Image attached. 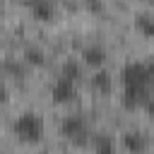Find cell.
I'll return each instance as SVG.
<instances>
[{"instance_id": "6da1fadb", "label": "cell", "mask_w": 154, "mask_h": 154, "mask_svg": "<svg viewBox=\"0 0 154 154\" xmlns=\"http://www.w3.org/2000/svg\"><path fill=\"white\" fill-rule=\"evenodd\" d=\"M12 130H14V135H17L19 140H24V142H38V140L43 137V120H41V116L26 111V113H22V116L14 118Z\"/></svg>"}, {"instance_id": "7a4b0ae2", "label": "cell", "mask_w": 154, "mask_h": 154, "mask_svg": "<svg viewBox=\"0 0 154 154\" xmlns=\"http://www.w3.org/2000/svg\"><path fill=\"white\" fill-rule=\"evenodd\" d=\"M120 79H123V87H130V89H147L152 87V77H149V70L144 65V60H130L123 65L120 70Z\"/></svg>"}, {"instance_id": "3957f363", "label": "cell", "mask_w": 154, "mask_h": 154, "mask_svg": "<svg viewBox=\"0 0 154 154\" xmlns=\"http://www.w3.org/2000/svg\"><path fill=\"white\" fill-rule=\"evenodd\" d=\"M60 130H63V135L67 137V140H72L75 144H84L89 137V132H87V120L82 118V116H67V118H63V123H60Z\"/></svg>"}, {"instance_id": "277c9868", "label": "cell", "mask_w": 154, "mask_h": 154, "mask_svg": "<svg viewBox=\"0 0 154 154\" xmlns=\"http://www.w3.org/2000/svg\"><path fill=\"white\" fill-rule=\"evenodd\" d=\"M72 96H75V82H70L65 77H58L51 87V99L55 103H67V101H72Z\"/></svg>"}, {"instance_id": "5b68a950", "label": "cell", "mask_w": 154, "mask_h": 154, "mask_svg": "<svg viewBox=\"0 0 154 154\" xmlns=\"http://www.w3.org/2000/svg\"><path fill=\"white\" fill-rule=\"evenodd\" d=\"M149 99H152V94H149L147 89H130V87H123L120 101H123L125 108H140V106H144Z\"/></svg>"}, {"instance_id": "8992f818", "label": "cell", "mask_w": 154, "mask_h": 154, "mask_svg": "<svg viewBox=\"0 0 154 154\" xmlns=\"http://www.w3.org/2000/svg\"><path fill=\"white\" fill-rule=\"evenodd\" d=\"M103 60H106V51H103L101 43H89V46L82 48V63L84 65H91V67H99L101 70Z\"/></svg>"}, {"instance_id": "52a82bcc", "label": "cell", "mask_w": 154, "mask_h": 154, "mask_svg": "<svg viewBox=\"0 0 154 154\" xmlns=\"http://www.w3.org/2000/svg\"><path fill=\"white\" fill-rule=\"evenodd\" d=\"M123 147L130 154H142L147 149V137L137 130H128V132H123Z\"/></svg>"}, {"instance_id": "ba28073f", "label": "cell", "mask_w": 154, "mask_h": 154, "mask_svg": "<svg viewBox=\"0 0 154 154\" xmlns=\"http://www.w3.org/2000/svg\"><path fill=\"white\" fill-rule=\"evenodd\" d=\"M91 87H94L96 91H101V94L111 91V87H113V77H111V72H108V70H96V72L91 75Z\"/></svg>"}, {"instance_id": "9c48e42d", "label": "cell", "mask_w": 154, "mask_h": 154, "mask_svg": "<svg viewBox=\"0 0 154 154\" xmlns=\"http://www.w3.org/2000/svg\"><path fill=\"white\" fill-rule=\"evenodd\" d=\"M91 149H94V154H113V140L108 135L99 132L91 137Z\"/></svg>"}, {"instance_id": "30bf717a", "label": "cell", "mask_w": 154, "mask_h": 154, "mask_svg": "<svg viewBox=\"0 0 154 154\" xmlns=\"http://www.w3.org/2000/svg\"><path fill=\"white\" fill-rule=\"evenodd\" d=\"M29 10H31L34 17H38V19H51L53 12H55V5L48 2V0H36V2L29 5Z\"/></svg>"}, {"instance_id": "8fae6325", "label": "cell", "mask_w": 154, "mask_h": 154, "mask_svg": "<svg viewBox=\"0 0 154 154\" xmlns=\"http://www.w3.org/2000/svg\"><path fill=\"white\" fill-rule=\"evenodd\" d=\"M60 77H65V79H70V82H77L79 77H82V63H77V60H65L63 63V67H60Z\"/></svg>"}, {"instance_id": "7c38bea8", "label": "cell", "mask_w": 154, "mask_h": 154, "mask_svg": "<svg viewBox=\"0 0 154 154\" xmlns=\"http://www.w3.org/2000/svg\"><path fill=\"white\" fill-rule=\"evenodd\" d=\"M24 60H26L29 65H43L46 53H43V48H38V46H26V48H24Z\"/></svg>"}, {"instance_id": "4fadbf2b", "label": "cell", "mask_w": 154, "mask_h": 154, "mask_svg": "<svg viewBox=\"0 0 154 154\" xmlns=\"http://www.w3.org/2000/svg\"><path fill=\"white\" fill-rule=\"evenodd\" d=\"M137 29L144 34V36H154V17L152 14H147V12H142V14H137Z\"/></svg>"}, {"instance_id": "5bb4252c", "label": "cell", "mask_w": 154, "mask_h": 154, "mask_svg": "<svg viewBox=\"0 0 154 154\" xmlns=\"http://www.w3.org/2000/svg\"><path fill=\"white\" fill-rule=\"evenodd\" d=\"M5 70H7V72H12V75H17V77L22 75V65H19V63H14V60H10V58L5 60Z\"/></svg>"}, {"instance_id": "9a60e30c", "label": "cell", "mask_w": 154, "mask_h": 154, "mask_svg": "<svg viewBox=\"0 0 154 154\" xmlns=\"http://www.w3.org/2000/svg\"><path fill=\"white\" fill-rule=\"evenodd\" d=\"M144 65H147V70H149V77H152V82H154V58H147V60H144Z\"/></svg>"}, {"instance_id": "2e32d148", "label": "cell", "mask_w": 154, "mask_h": 154, "mask_svg": "<svg viewBox=\"0 0 154 154\" xmlns=\"http://www.w3.org/2000/svg\"><path fill=\"white\" fill-rule=\"evenodd\" d=\"M144 111H147V113H149V116L154 118V96H152V99H149V101L144 103Z\"/></svg>"}, {"instance_id": "e0dca14e", "label": "cell", "mask_w": 154, "mask_h": 154, "mask_svg": "<svg viewBox=\"0 0 154 154\" xmlns=\"http://www.w3.org/2000/svg\"><path fill=\"white\" fill-rule=\"evenodd\" d=\"M87 7H89V10H94V12H96V10H101V7H103V5H101V2H94V0H91V2H87Z\"/></svg>"}]
</instances>
